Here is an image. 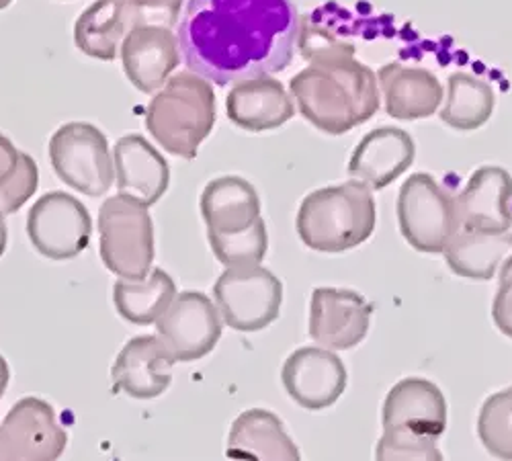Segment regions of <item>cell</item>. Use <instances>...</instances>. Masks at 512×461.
Segmentation results:
<instances>
[{
  "label": "cell",
  "instance_id": "9a60e30c",
  "mask_svg": "<svg viewBox=\"0 0 512 461\" xmlns=\"http://www.w3.org/2000/svg\"><path fill=\"white\" fill-rule=\"evenodd\" d=\"M175 357L158 339V334H144L127 341L119 351L113 367V392L136 400H154L162 396L173 382Z\"/></svg>",
  "mask_w": 512,
  "mask_h": 461
},
{
  "label": "cell",
  "instance_id": "603a6c76",
  "mask_svg": "<svg viewBox=\"0 0 512 461\" xmlns=\"http://www.w3.org/2000/svg\"><path fill=\"white\" fill-rule=\"evenodd\" d=\"M226 455L232 459H302L281 418L267 408H250L236 418Z\"/></svg>",
  "mask_w": 512,
  "mask_h": 461
},
{
  "label": "cell",
  "instance_id": "8d00e7d4",
  "mask_svg": "<svg viewBox=\"0 0 512 461\" xmlns=\"http://www.w3.org/2000/svg\"><path fill=\"white\" fill-rule=\"evenodd\" d=\"M13 0H0V11H5L7 7H11Z\"/></svg>",
  "mask_w": 512,
  "mask_h": 461
},
{
  "label": "cell",
  "instance_id": "3957f363",
  "mask_svg": "<svg viewBox=\"0 0 512 461\" xmlns=\"http://www.w3.org/2000/svg\"><path fill=\"white\" fill-rule=\"evenodd\" d=\"M218 121L211 82L187 70L173 74L148 105L144 125L164 152L193 160Z\"/></svg>",
  "mask_w": 512,
  "mask_h": 461
},
{
  "label": "cell",
  "instance_id": "4fadbf2b",
  "mask_svg": "<svg viewBox=\"0 0 512 461\" xmlns=\"http://www.w3.org/2000/svg\"><path fill=\"white\" fill-rule=\"evenodd\" d=\"M281 382L297 406L318 412L330 408L345 394L349 373L330 349L302 347L285 359Z\"/></svg>",
  "mask_w": 512,
  "mask_h": 461
},
{
  "label": "cell",
  "instance_id": "d6a6232c",
  "mask_svg": "<svg viewBox=\"0 0 512 461\" xmlns=\"http://www.w3.org/2000/svg\"><path fill=\"white\" fill-rule=\"evenodd\" d=\"M492 320L504 337L512 339V269L500 271V287L492 304Z\"/></svg>",
  "mask_w": 512,
  "mask_h": 461
},
{
  "label": "cell",
  "instance_id": "9c48e42d",
  "mask_svg": "<svg viewBox=\"0 0 512 461\" xmlns=\"http://www.w3.org/2000/svg\"><path fill=\"white\" fill-rule=\"evenodd\" d=\"M27 236L39 255L50 261H68L89 248L93 220L80 199L64 191H50L29 209Z\"/></svg>",
  "mask_w": 512,
  "mask_h": 461
},
{
  "label": "cell",
  "instance_id": "2e32d148",
  "mask_svg": "<svg viewBox=\"0 0 512 461\" xmlns=\"http://www.w3.org/2000/svg\"><path fill=\"white\" fill-rule=\"evenodd\" d=\"M512 175L502 166H482L455 197L461 230L502 234L512 228Z\"/></svg>",
  "mask_w": 512,
  "mask_h": 461
},
{
  "label": "cell",
  "instance_id": "f546056e",
  "mask_svg": "<svg viewBox=\"0 0 512 461\" xmlns=\"http://www.w3.org/2000/svg\"><path fill=\"white\" fill-rule=\"evenodd\" d=\"M439 439L416 435L398 427H383V433L375 447L377 459H443V451L437 445Z\"/></svg>",
  "mask_w": 512,
  "mask_h": 461
},
{
  "label": "cell",
  "instance_id": "30bf717a",
  "mask_svg": "<svg viewBox=\"0 0 512 461\" xmlns=\"http://www.w3.org/2000/svg\"><path fill=\"white\" fill-rule=\"evenodd\" d=\"M156 334L177 363L203 359L222 339L218 306L201 291H181L156 320Z\"/></svg>",
  "mask_w": 512,
  "mask_h": 461
},
{
  "label": "cell",
  "instance_id": "5b68a950",
  "mask_svg": "<svg viewBox=\"0 0 512 461\" xmlns=\"http://www.w3.org/2000/svg\"><path fill=\"white\" fill-rule=\"evenodd\" d=\"M99 253L117 277L148 275L154 263V224L148 205L119 193L107 197L99 209Z\"/></svg>",
  "mask_w": 512,
  "mask_h": 461
},
{
  "label": "cell",
  "instance_id": "d4e9b609",
  "mask_svg": "<svg viewBox=\"0 0 512 461\" xmlns=\"http://www.w3.org/2000/svg\"><path fill=\"white\" fill-rule=\"evenodd\" d=\"M449 269L469 281H490L496 269L512 255V232L492 234L459 230L445 248Z\"/></svg>",
  "mask_w": 512,
  "mask_h": 461
},
{
  "label": "cell",
  "instance_id": "e575fe53",
  "mask_svg": "<svg viewBox=\"0 0 512 461\" xmlns=\"http://www.w3.org/2000/svg\"><path fill=\"white\" fill-rule=\"evenodd\" d=\"M9 380H11V369L7 359L0 355V400H3L7 388H9Z\"/></svg>",
  "mask_w": 512,
  "mask_h": 461
},
{
  "label": "cell",
  "instance_id": "f1b7e54d",
  "mask_svg": "<svg viewBox=\"0 0 512 461\" xmlns=\"http://www.w3.org/2000/svg\"><path fill=\"white\" fill-rule=\"evenodd\" d=\"M478 437L498 459H512V386L486 398L478 416Z\"/></svg>",
  "mask_w": 512,
  "mask_h": 461
},
{
  "label": "cell",
  "instance_id": "484cf974",
  "mask_svg": "<svg viewBox=\"0 0 512 461\" xmlns=\"http://www.w3.org/2000/svg\"><path fill=\"white\" fill-rule=\"evenodd\" d=\"M177 296V285L166 271L152 269L138 279H119L113 285L117 314L138 326L154 324Z\"/></svg>",
  "mask_w": 512,
  "mask_h": 461
},
{
  "label": "cell",
  "instance_id": "4dcf8cb0",
  "mask_svg": "<svg viewBox=\"0 0 512 461\" xmlns=\"http://www.w3.org/2000/svg\"><path fill=\"white\" fill-rule=\"evenodd\" d=\"M39 187V169L37 162L23 152L15 175L9 179L5 189L0 191V212L5 216L19 212V209L35 195Z\"/></svg>",
  "mask_w": 512,
  "mask_h": 461
},
{
  "label": "cell",
  "instance_id": "7402d4cb",
  "mask_svg": "<svg viewBox=\"0 0 512 461\" xmlns=\"http://www.w3.org/2000/svg\"><path fill=\"white\" fill-rule=\"evenodd\" d=\"M199 209L207 234L242 232L263 218L259 193L238 175L209 181L201 193Z\"/></svg>",
  "mask_w": 512,
  "mask_h": 461
},
{
  "label": "cell",
  "instance_id": "e0dca14e",
  "mask_svg": "<svg viewBox=\"0 0 512 461\" xmlns=\"http://www.w3.org/2000/svg\"><path fill=\"white\" fill-rule=\"evenodd\" d=\"M416 158L414 138L392 125L371 130L355 146L349 160V177L381 191L398 181Z\"/></svg>",
  "mask_w": 512,
  "mask_h": 461
},
{
  "label": "cell",
  "instance_id": "74e56055",
  "mask_svg": "<svg viewBox=\"0 0 512 461\" xmlns=\"http://www.w3.org/2000/svg\"><path fill=\"white\" fill-rule=\"evenodd\" d=\"M502 269H512V255L502 263Z\"/></svg>",
  "mask_w": 512,
  "mask_h": 461
},
{
  "label": "cell",
  "instance_id": "83f0119b",
  "mask_svg": "<svg viewBox=\"0 0 512 461\" xmlns=\"http://www.w3.org/2000/svg\"><path fill=\"white\" fill-rule=\"evenodd\" d=\"M207 240L211 253L226 269L261 265L269 250V234L263 218L248 230L234 234H207Z\"/></svg>",
  "mask_w": 512,
  "mask_h": 461
},
{
  "label": "cell",
  "instance_id": "ffe728a7",
  "mask_svg": "<svg viewBox=\"0 0 512 461\" xmlns=\"http://www.w3.org/2000/svg\"><path fill=\"white\" fill-rule=\"evenodd\" d=\"M113 166L117 193L144 205L158 203L170 185V169L164 156L140 134L115 142Z\"/></svg>",
  "mask_w": 512,
  "mask_h": 461
},
{
  "label": "cell",
  "instance_id": "ac0fdd59",
  "mask_svg": "<svg viewBox=\"0 0 512 461\" xmlns=\"http://www.w3.org/2000/svg\"><path fill=\"white\" fill-rule=\"evenodd\" d=\"M381 423L439 439L447 429V400L441 388L424 377H404L388 392Z\"/></svg>",
  "mask_w": 512,
  "mask_h": 461
},
{
  "label": "cell",
  "instance_id": "7a4b0ae2",
  "mask_svg": "<svg viewBox=\"0 0 512 461\" xmlns=\"http://www.w3.org/2000/svg\"><path fill=\"white\" fill-rule=\"evenodd\" d=\"M302 117L328 136H343L379 109L377 72L355 58V46L320 56L289 80Z\"/></svg>",
  "mask_w": 512,
  "mask_h": 461
},
{
  "label": "cell",
  "instance_id": "cb8c5ba5",
  "mask_svg": "<svg viewBox=\"0 0 512 461\" xmlns=\"http://www.w3.org/2000/svg\"><path fill=\"white\" fill-rule=\"evenodd\" d=\"M132 29L127 0H97L74 23V44L89 58L111 62L119 56L123 37Z\"/></svg>",
  "mask_w": 512,
  "mask_h": 461
},
{
  "label": "cell",
  "instance_id": "7c38bea8",
  "mask_svg": "<svg viewBox=\"0 0 512 461\" xmlns=\"http://www.w3.org/2000/svg\"><path fill=\"white\" fill-rule=\"evenodd\" d=\"M373 306L353 289L318 287L310 300L308 334L330 351H349L361 345L371 324Z\"/></svg>",
  "mask_w": 512,
  "mask_h": 461
},
{
  "label": "cell",
  "instance_id": "d6986e66",
  "mask_svg": "<svg viewBox=\"0 0 512 461\" xmlns=\"http://www.w3.org/2000/svg\"><path fill=\"white\" fill-rule=\"evenodd\" d=\"M226 113L236 128L263 134L279 130L295 115V103L279 80L256 76L234 82L226 97Z\"/></svg>",
  "mask_w": 512,
  "mask_h": 461
},
{
  "label": "cell",
  "instance_id": "4316f807",
  "mask_svg": "<svg viewBox=\"0 0 512 461\" xmlns=\"http://www.w3.org/2000/svg\"><path fill=\"white\" fill-rule=\"evenodd\" d=\"M496 109V93L486 80L453 72L447 80V97L439 113L441 121L457 132H474L486 125Z\"/></svg>",
  "mask_w": 512,
  "mask_h": 461
},
{
  "label": "cell",
  "instance_id": "5bb4252c",
  "mask_svg": "<svg viewBox=\"0 0 512 461\" xmlns=\"http://www.w3.org/2000/svg\"><path fill=\"white\" fill-rule=\"evenodd\" d=\"M119 56L127 80L144 95L162 89L181 64L177 33L162 25L132 27L123 37Z\"/></svg>",
  "mask_w": 512,
  "mask_h": 461
},
{
  "label": "cell",
  "instance_id": "44dd1931",
  "mask_svg": "<svg viewBox=\"0 0 512 461\" xmlns=\"http://www.w3.org/2000/svg\"><path fill=\"white\" fill-rule=\"evenodd\" d=\"M386 113L400 121L426 119L443 103L441 80L426 68L404 66L400 62L383 64L377 72Z\"/></svg>",
  "mask_w": 512,
  "mask_h": 461
},
{
  "label": "cell",
  "instance_id": "f35d334b",
  "mask_svg": "<svg viewBox=\"0 0 512 461\" xmlns=\"http://www.w3.org/2000/svg\"><path fill=\"white\" fill-rule=\"evenodd\" d=\"M66 3H70V0H66Z\"/></svg>",
  "mask_w": 512,
  "mask_h": 461
},
{
  "label": "cell",
  "instance_id": "52a82bcc",
  "mask_svg": "<svg viewBox=\"0 0 512 461\" xmlns=\"http://www.w3.org/2000/svg\"><path fill=\"white\" fill-rule=\"evenodd\" d=\"M398 224L404 240L426 255H443L461 230L455 197L429 173H414L398 193Z\"/></svg>",
  "mask_w": 512,
  "mask_h": 461
},
{
  "label": "cell",
  "instance_id": "8992f818",
  "mask_svg": "<svg viewBox=\"0 0 512 461\" xmlns=\"http://www.w3.org/2000/svg\"><path fill=\"white\" fill-rule=\"evenodd\" d=\"M52 169L60 181L87 197H103L115 183L113 152L107 136L93 123L68 121L48 146Z\"/></svg>",
  "mask_w": 512,
  "mask_h": 461
},
{
  "label": "cell",
  "instance_id": "ba28073f",
  "mask_svg": "<svg viewBox=\"0 0 512 461\" xmlns=\"http://www.w3.org/2000/svg\"><path fill=\"white\" fill-rule=\"evenodd\" d=\"M222 320L238 332L271 326L283 306V283L265 267H228L213 285Z\"/></svg>",
  "mask_w": 512,
  "mask_h": 461
},
{
  "label": "cell",
  "instance_id": "836d02e7",
  "mask_svg": "<svg viewBox=\"0 0 512 461\" xmlns=\"http://www.w3.org/2000/svg\"><path fill=\"white\" fill-rule=\"evenodd\" d=\"M21 154L23 152L5 134H0V191L5 189L9 179L15 175Z\"/></svg>",
  "mask_w": 512,
  "mask_h": 461
},
{
  "label": "cell",
  "instance_id": "d590c367",
  "mask_svg": "<svg viewBox=\"0 0 512 461\" xmlns=\"http://www.w3.org/2000/svg\"><path fill=\"white\" fill-rule=\"evenodd\" d=\"M7 242H9V230H7V220H5V214L0 212V257L5 255L7 250Z\"/></svg>",
  "mask_w": 512,
  "mask_h": 461
},
{
  "label": "cell",
  "instance_id": "277c9868",
  "mask_svg": "<svg viewBox=\"0 0 512 461\" xmlns=\"http://www.w3.org/2000/svg\"><path fill=\"white\" fill-rule=\"evenodd\" d=\"M377 224V207L367 185L351 179L308 193L297 209L295 228L318 253H345L367 242Z\"/></svg>",
  "mask_w": 512,
  "mask_h": 461
},
{
  "label": "cell",
  "instance_id": "1f68e13d",
  "mask_svg": "<svg viewBox=\"0 0 512 461\" xmlns=\"http://www.w3.org/2000/svg\"><path fill=\"white\" fill-rule=\"evenodd\" d=\"M185 0H127L132 27L138 25H162L173 29L179 25Z\"/></svg>",
  "mask_w": 512,
  "mask_h": 461
},
{
  "label": "cell",
  "instance_id": "6da1fadb",
  "mask_svg": "<svg viewBox=\"0 0 512 461\" xmlns=\"http://www.w3.org/2000/svg\"><path fill=\"white\" fill-rule=\"evenodd\" d=\"M179 50L191 72L226 87L283 72L300 35L293 0H189Z\"/></svg>",
  "mask_w": 512,
  "mask_h": 461
},
{
  "label": "cell",
  "instance_id": "8fae6325",
  "mask_svg": "<svg viewBox=\"0 0 512 461\" xmlns=\"http://www.w3.org/2000/svg\"><path fill=\"white\" fill-rule=\"evenodd\" d=\"M68 445V433L58 423L52 404L23 398L0 425V459H58Z\"/></svg>",
  "mask_w": 512,
  "mask_h": 461
}]
</instances>
